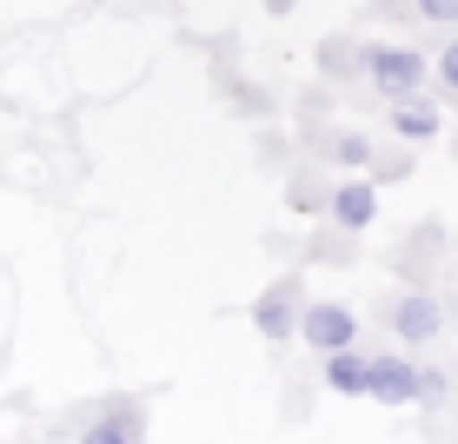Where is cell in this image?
I'll return each instance as SVG.
<instances>
[{
	"instance_id": "obj_1",
	"label": "cell",
	"mask_w": 458,
	"mask_h": 444,
	"mask_svg": "<svg viewBox=\"0 0 458 444\" xmlns=\"http://www.w3.org/2000/svg\"><path fill=\"white\" fill-rule=\"evenodd\" d=\"M366 391H372L378 405H412L419 398V372L405 358H372L366 364Z\"/></svg>"
},
{
	"instance_id": "obj_2",
	"label": "cell",
	"mask_w": 458,
	"mask_h": 444,
	"mask_svg": "<svg viewBox=\"0 0 458 444\" xmlns=\"http://www.w3.org/2000/svg\"><path fill=\"white\" fill-rule=\"evenodd\" d=\"M372 80H378V93H412L419 80H425V60L419 54H405V46H386V54H372Z\"/></svg>"
},
{
	"instance_id": "obj_3",
	"label": "cell",
	"mask_w": 458,
	"mask_h": 444,
	"mask_svg": "<svg viewBox=\"0 0 458 444\" xmlns=\"http://www.w3.org/2000/svg\"><path fill=\"white\" fill-rule=\"evenodd\" d=\"M299 331H306L319 352H339V345H352V312L345 306H312L306 319H299Z\"/></svg>"
},
{
	"instance_id": "obj_4",
	"label": "cell",
	"mask_w": 458,
	"mask_h": 444,
	"mask_svg": "<svg viewBox=\"0 0 458 444\" xmlns=\"http://www.w3.org/2000/svg\"><path fill=\"white\" fill-rule=\"evenodd\" d=\"M286 298H293V285H279V292H266L259 312H252V325H259L266 339H286V331H293V306H286Z\"/></svg>"
},
{
	"instance_id": "obj_5",
	"label": "cell",
	"mask_w": 458,
	"mask_h": 444,
	"mask_svg": "<svg viewBox=\"0 0 458 444\" xmlns=\"http://www.w3.org/2000/svg\"><path fill=\"white\" fill-rule=\"evenodd\" d=\"M326 385H333V391H345V398H359V391H366V364H359V358L339 345V352H333V364H326Z\"/></svg>"
},
{
	"instance_id": "obj_6",
	"label": "cell",
	"mask_w": 458,
	"mask_h": 444,
	"mask_svg": "<svg viewBox=\"0 0 458 444\" xmlns=\"http://www.w3.org/2000/svg\"><path fill=\"white\" fill-rule=\"evenodd\" d=\"M372 186H339V199H333V213H339V226H366L372 219Z\"/></svg>"
},
{
	"instance_id": "obj_7",
	"label": "cell",
	"mask_w": 458,
	"mask_h": 444,
	"mask_svg": "<svg viewBox=\"0 0 458 444\" xmlns=\"http://www.w3.org/2000/svg\"><path fill=\"white\" fill-rule=\"evenodd\" d=\"M399 331H405V339H432V331H438V306H432V298H405V306H399Z\"/></svg>"
},
{
	"instance_id": "obj_8",
	"label": "cell",
	"mask_w": 458,
	"mask_h": 444,
	"mask_svg": "<svg viewBox=\"0 0 458 444\" xmlns=\"http://www.w3.org/2000/svg\"><path fill=\"white\" fill-rule=\"evenodd\" d=\"M399 133H412V139H425V133H438V113L425 100H405L399 106Z\"/></svg>"
},
{
	"instance_id": "obj_9",
	"label": "cell",
	"mask_w": 458,
	"mask_h": 444,
	"mask_svg": "<svg viewBox=\"0 0 458 444\" xmlns=\"http://www.w3.org/2000/svg\"><path fill=\"white\" fill-rule=\"evenodd\" d=\"M81 444H133V438H126V424H114V418H106V424H93V431H87Z\"/></svg>"
},
{
	"instance_id": "obj_10",
	"label": "cell",
	"mask_w": 458,
	"mask_h": 444,
	"mask_svg": "<svg viewBox=\"0 0 458 444\" xmlns=\"http://www.w3.org/2000/svg\"><path fill=\"white\" fill-rule=\"evenodd\" d=\"M339 160H345V166H366V160H372V147H366L359 133H345V139H339Z\"/></svg>"
},
{
	"instance_id": "obj_11",
	"label": "cell",
	"mask_w": 458,
	"mask_h": 444,
	"mask_svg": "<svg viewBox=\"0 0 458 444\" xmlns=\"http://www.w3.org/2000/svg\"><path fill=\"white\" fill-rule=\"evenodd\" d=\"M425 13L432 21H458V0H425Z\"/></svg>"
},
{
	"instance_id": "obj_12",
	"label": "cell",
	"mask_w": 458,
	"mask_h": 444,
	"mask_svg": "<svg viewBox=\"0 0 458 444\" xmlns=\"http://www.w3.org/2000/svg\"><path fill=\"white\" fill-rule=\"evenodd\" d=\"M438 73H445V80H452V87H458V40H452V46H445V60H438Z\"/></svg>"
}]
</instances>
